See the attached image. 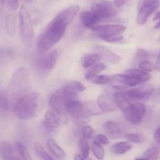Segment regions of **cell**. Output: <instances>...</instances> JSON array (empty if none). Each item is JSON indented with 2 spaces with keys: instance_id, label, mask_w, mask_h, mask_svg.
Listing matches in <instances>:
<instances>
[{
  "instance_id": "53",
  "label": "cell",
  "mask_w": 160,
  "mask_h": 160,
  "mask_svg": "<svg viewBox=\"0 0 160 160\" xmlns=\"http://www.w3.org/2000/svg\"><path fill=\"white\" fill-rule=\"evenodd\" d=\"M157 41H158V42H160V36H159V37H158V40H157Z\"/></svg>"
},
{
  "instance_id": "4",
  "label": "cell",
  "mask_w": 160,
  "mask_h": 160,
  "mask_svg": "<svg viewBox=\"0 0 160 160\" xmlns=\"http://www.w3.org/2000/svg\"><path fill=\"white\" fill-rule=\"evenodd\" d=\"M19 28L20 34L23 43L27 47H31L35 37V31L29 11L24 6H22L19 12Z\"/></svg>"
},
{
  "instance_id": "48",
  "label": "cell",
  "mask_w": 160,
  "mask_h": 160,
  "mask_svg": "<svg viewBox=\"0 0 160 160\" xmlns=\"http://www.w3.org/2000/svg\"><path fill=\"white\" fill-rule=\"evenodd\" d=\"M154 28H155V29H156V30H159L160 29V20H158V23H157L155 25Z\"/></svg>"
},
{
  "instance_id": "9",
  "label": "cell",
  "mask_w": 160,
  "mask_h": 160,
  "mask_svg": "<svg viewBox=\"0 0 160 160\" xmlns=\"http://www.w3.org/2000/svg\"><path fill=\"white\" fill-rule=\"evenodd\" d=\"M49 104L52 111L60 117L62 123L65 124L67 123V112L65 109V102L61 89H58L52 94L49 100Z\"/></svg>"
},
{
  "instance_id": "20",
  "label": "cell",
  "mask_w": 160,
  "mask_h": 160,
  "mask_svg": "<svg viewBox=\"0 0 160 160\" xmlns=\"http://www.w3.org/2000/svg\"><path fill=\"white\" fill-rule=\"evenodd\" d=\"M79 18L83 26L86 28L93 29L94 27L97 26V23H98V21L96 20L95 17H93V15L90 11H83V12H82L79 15Z\"/></svg>"
},
{
  "instance_id": "3",
  "label": "cell",
  "mask_w": 160,
  "mask_h": 160,
  "mask_svg": "<svg viewBox=\"0 0 160 160\" xmlns=\"http://www.w3.org/2000/svg\"><path fill=\"white\" fill-rule=\"evenodd\" d=\"M43 107V100L39 92H29L17 102L12 110L16 117L22 120H30L39 115Z\"/></svg>"
},
{
  "instance_id": "33",
  "label": "cell",
  "mask_w": 160,
  "mask_h": 160,
  "mask_svg": "<svg viewBox=\"0 0 160 160\" xmlns=\"http://www.w3.org/2000/svg\"><path fill=\"white\" fill-rule=\"evenodd\" d=\"M34 149L35 151L36 154L39 156V157L42 160H53V157L45 151V149L42 147V145H41V144H35Z\"/></svg>"
},
{
  "instance_id": "11",
  "label": "cell",
  "mask_w": 160,
  "mask_h": 160,
  "mask_svg": "<svg viewBox=\"0 0 160 160\" xmlns=\"http://www.w3.org/2000/svg\"><path fill=\"white\" fill-rule=\"evenodd\" d=\"M154 92V88L150 84H144L141 87L135 88L129 91H125V93L127 98L132 103L136 102L141 100H146L151 97Z\"/></svg>"
},
{
  "instance_id": "46",
  "label": "cell",
  "mask_w": 160,
  "mask_h": 160,
  "mask_svg": "<svg viewBox=\"0 0 160 160\" xmlns=\"http://www.w3.org/2000/svg\"><path fill=\"white\" fill-rule=\"evenodd\" d=\"M153 20L154 21H155V20H160V10L157 11L156 13H155V17H154Z\"/></svg>"
},
{
  "instance_id": "10",
  "label": "cell",
  "mask_w": 160,
  "mask_h": 160,
  "mask_svg": "<svg viewBox=\"0 0 160 160\" xmlns=\"http://www.w3.org/2000/svg\"><path fill=\"white\" fill-rule=\"evenodd\" d=\"M125 29L126 27L122 24H104L97 25L92 30L103 40L106 38L121 35V34L125 32Z\"/></svg>"
},
{
  "instance_id": "32",
  "label": "cell",
  "mask_w": 160,
  "mask_h": 160,
  "mask_svg": "<svg viewBox=\"0 0 160 160\" xmlns=\"http://www.w3.org/2000/svg\"><path fill=\"white\" fill-rule=\"evenodd\" d=\"M0 106L2 109L6 111H9L11 109V102L6 91L0 92Z\"/></svg>"
},
{
  "instance_id": "25",
  "label": "cell",
  "mask_w": 160,
  "mask_h": 160,
  "mask_svg": "<svg viewBox=\"0 0 160 160\" xmlns=\"http://www.w3.org/2000/svg\"><path fill=\"white\" fill-rule=\"evenodd\" d=\"M125 73L126 74L130 75V76L133 77L136 79H137L138 81H141V83H144L146 81H149V79L151 78L150 74L149 73L145 71H143L141 69H130V70H127L125 71Z\"/></svg>"
},
{
  "instance_id": "51",
  "label": "cell",
  "mask_w": 160,
  "mask_h": 160,
  "mask_svg": "<svg viewBox=\"0 0 160 160\" xmlns=\"http://www.w3.org/2000/svg\"><path fill=\"white\" fill-rule=\"evenodd\" d=\"M134 160H147L146 159H144V158L141 157V158H136Z\"/></svg>"
},
{
  "instance_id": "21",
  "label": "cell",
  "mask_w": 160,
  "mask_h": 160,
  "mask_svg": "<svg viewBox=\"0 0 160 160\" xmlns=\"http://www.w3.org/2000/svg\"><path fill=\"white\" fill-rule=\"evenodd\" d=\"M114 100L116 106H117L118 108H119L122 112H123V111L132 103L129 100V98H127L126 95H125L124 91H118V92H115Z\"/></svg>"
},
{
  "instance_id": "24",
  "label": "cell",
  "mask_w": 160,
  "mask_h": 160,
  "mask_svg": "<svg viewBox=\"0 0 160 160\" xmlns=\"http://www.w3.org/2000/svg\"><path fill=\"white\" fill-rule=\"evenodd\" d=\"M101 59L100 55L97 53H92V54H86L80 59V64L83 68H89L95 65L96 62Z\"/></svg>"
},
{
  "instance_id": "18",
  "label": "cell",
  "mask_w": 160,
  "mask_h": 160,
  "mask_svg": "<svg viewBox=\"0 0 160 160\" xmlns=\"http://www.w3.org/2000/svg\"><path fill=\"white\" fill-rule=\"evenodd\" d=\"M112 80L114 81L121 83L124 85L128 86V87H135V86L142 84L137 79L130 76V75L126 74V73H119V74L112 75Z\"/></svg>"
},
{
  "instance_id": "37",
  "label": "cell",
  "mask_w": 160,
  "mask_h": 160,
  "mask_svg": "<svg viewBox=\"0 0 160 160\" xmlns=\"http://www.w3.org/2000/svg\"><path fill=\"white\" fill-rule=\"evenodd\" d=\"M138 66H139V68L141 70L147 72V73L151 71H153L155 70V65L149 60H144L142 61V62H140L138 63Z\"/></svg>"
},
{
  "instance_id": "54",
  "label": "cell",
  "mask_w": 160,
  "mask_h": 160,
  "mask_svg": "<svg viewBox=\"0 0 160 160\" xmlns=\"http://www.w3.org/2000/svg\"><path fill=\"white\" fill-rule=\"evenodd\" d=\"M89 160H92V159H89Z\"/></svg>"
},
{
  "instance_id": "16",
  "label": "cell",
  "mask_w": 160,
  "mask_h": 160,
  "mask_svg": "<svg viewBox=\"0 0 160 160\" xmlns=\"http://www.w3.org/2000/svg\"><path fill=\"white\" fill-rule=\"evenodd\" d=\"M44 125L49 131H53L58 128L61 125L62 122L60 117L52 110L47 111L45 114V120L43 121Z\"/></svg>"
},
{
  "instance_id": "6",
  "label": "cell",
  "mask_w": 160,
  "mask_h": 160,
  "mask_svg": "<svg viewBox=\"0 0 160 160\" xmlns=\"http://www.w3.org/2000/svg\"><path fill=\"white\" fill-rule=\"evenodd\" d=\"M160 6V0H139L136 23L144 25L147 23L150 16Z\"/></svg>"
},
{
  "instance_id": "30",
  "label": "cell",
  "mask_w": 160,
  "mask_h": 160,
  "mask_svg": "<svg viewBox=\"0 0 160 160\" xmlns=\"http://www.w3.org/2000/svg\"><path fill=\"white\" fill-rule=\"evenodd\" d=\"M160 156V149L156 146H152L147 148L143 154V158L147 160H158Z\"/></svg>"
},
{
  "instance_id": "34",
  "label": "cell",
  "mask_w": 160,
  "mask_h": 160,
  "mask_svg": "<svg viewBox=\"0 0 160 160\" xmlns=\"http://www.w3.org/2000/svg\"><path fill=\"white\" fill-rule=\"evenodd\" d=\"M79 149L80 153H81L80 155L85 159L88 158L89 151H90V146L88 143V139L85 138H82L81 140L79 141Z\"/></svg>"
},
{
  "instance_id": "26",
  "label": "cell",
  "mask_w": 160,
  "mask_h": 160,
  "mask_svg": "<svg viewBox=\"0 0 160 160\" xmlns=\"http://www.w3.org/2000/svg\"><path fill=\"white\" fill-rule=\"evenodd\" d=\"M6 32L9 35H14L17 31V17L14 14H9L5 20Z\"/></svg>"
},
{
  "instance_id": "22",
  "label": "cell",
  "mask_w": 160,
  "mask_h": 160,
  "mask_svg": "<svg viewBox=\"0 0 160 160\" xmlns=\"http://www.w3.org/2000/svg\"><path fill=\"white\" fill-rule=\"evenodd\" d=\"M46 146L50 152L56 158L59 159H63L65 157V152L61 147L59 146L57 143L53 140V138H50L46 140Z\"/></svg>"
},
{
  "instance_id": "1",
  "label": "cell",
  "mask_w": 160,
  "mask_h": 160,
  "mask_svg": "<svg viewBox=\"0 0 160 160\" xmlns=\"http://www.w3.org/2000/svg\"><path fill=\"white\" fill-rule=\"evenodd\" d=\"M68 25L57 15L49 23L37 40V49L40 54L50 51L63 38Z\"/></svg>"
},
{
  "instance_id": "29",
  "label": "cell",
  "mask_w": 160,
  "mask_h": 160,
  "mask_svg": "<svg viewBox=\"0 0 160 160\" xmlns=\"http://www.w3.org/2000/svg\"><path fill=\"white\" fill-rule=\"evenodd\" d=\"M106 65L104 63H96L95 65H93V67H91L88 70V71L86 73V79H89V78L93 76H96V75H98V73H101L104 70H106Z\"/></svg>"
},
{
  "instance_id": "14",
  "label": "cell",
  "mask_w": 160,
  "mask_h": 160,
  "mask_svg": "<svg viewBox=\"0 0 160 160\" xmlns=\"http://www.w3.org/2000/svg\"><path fill=\"white\" fill-rule=\"evenodd\" d=\"M93 49L94 52H96V53L100 55L101 59H105L108 62L118 63V62H120V56L119 55L115 54V52H111L107 47L102 46V45H95V46H93Z\"/></svg>"
},
{
  "instance_id": "2",
  "label": "cell",
  "mask_w": 160,
  "mask_h": 160,
  "mask_svg": "<svg viewBox=\"0 0 160 160\" xmlns=\"http://www.w3.org/2000/svg\"><path fill=\"white\" fill-rule=\"evenodd\" d=\"M31 84V73L28 69L19 67L14 71L6 91L11 102V109L17 102L29 93Z\"/></svg>"
},
{
  "instance_id": "43",
  "label": "cell",
  "mask_w": 160,
  "mask_h": 160,
  "mask_svg": "<svg viewBox=\"0 0 160 160\" xmlns=\"http://www.w3.org/2000/svg\"><path fill=\"white\" fill-rule=\"evenodd\" d=\"M154 139L160 146V128H158L154 132Z\"/></svg>"
},
{
  "instance_id": "42",
  "label": "cell",
  "mask_w": 160,
  "mask_h": 160,
  "mask_svg": "<svg viewBox=\"0 0 160 160\" xmlns=\"http://www.w3.org/2000/svg\"><path fill=\"white\" fill-rule=\"evenodd\" d=\"M7 4L9 9L13 11H15L19 7L18 0H7Z\"/></svg>"
},
{
  "instance_id": "35",
  "label": "cell",
  "mask_w": 160,
  "mask_h": 160,
  "mask_svg": "<svg viewBox=\"0 0 160 160\" xmlns=\"http://www.w3.org/2000/svg\"><path fill=\"white\" fill-rule=\"evenodd\" d=\"M91 150H92V152L93 154V156L97 159L102 160L104 159V150L102 145L93 142L92 146H91Z\"/></svg>"
},
{
  "instance_id": "44",
  "label": "cell",
  "mask_w": 160,
  "mask_h": 160,
  "mask_svg": "<svg viewBox=\"0 0 160 160\" xmlns=\"http://www.w3.org/2000/svg\"><path fill=\"white\" fill-rule=\"evenodd\" d=\"M128 0H114V6L116 8H120L126 3Z\"/></svg>"
},
{
  "instance_id": "15",
  "label": "cell",
  "mask_w": 160,
  "mask_h": 160,
  "mask_svg": "<svg viewBox=\"0 0 160 160\" xmlns=\"http://www.w3.org/2000/svg\"><path fill=\"white\" fill-rule=\"evenodd\" d=\"M103 128L105 133L111 138H124L125 134L120 126L116 122L112 121V120H108L105 122L103 124Z\"/></svg>"
},
{
  "instance_id": "27",
  "label": "cell",
  "mask_w": 160,
  "mask_h": 160,
  "mask_svg": "<svg viewBox=\"0 0 160 160\" xmlns=\"http://www.w3.org/2000/svg\"><path fill=\"white\" fill-rule=\"evenodd\" d=\"M14 150L17 152V156H20L23 160H32L26 146L21 142H16L14 143Z\"/></svg>"
},
{
  "instance_id": "28",
  "label": "cell",
  "mask_w": 160,
  "mask_h": 160,
  "mask_svg": "<svg viewBox=\"0 0 160 160\" xmlns=\"http://www.w3.org/2000/svg\"><path fill=\"white\" fill-rule=\"evenodd\" d=\"M87 80L94 84H100V85L108 84L113 81L112 76H110V75H96V76L91 77Z\"/></svg>"
},
{
  "instance_id": "39",
  "label": "cell",
  "mask_w": 160,
  "mask_h": 160,
  "mask_svg": "<svg viewBox=\"0 0 160 160\" xmlns=\"http://www.w3.org/2000/svg\"><path fill=\"white\" fill-rule=\"evenodd\" d=\"M149 57H150L149 53L146 50L143 48H138L136 53V59L139 61V62L144 60H148Z\"/></svg>"
},
{
  "instance_id": "36",
  "label": "cell",
  "mask_w": 160,
  "mask_h": 160,
  "mask_svg": "<svg viewBox=\"0 0 160 160\" xmlns=\"http://www.w3.org/2000/svg\"><path fill=\"white\" fill-rule=\"evenodd\" d=\"M125 139L130 143L141 144L143 142V137L139 134H134V133H125L124 136Z\"/></svg>"
},
{
  "instance_id": "17",
  "label": "cell",
  "mask_w": 160,
  "mask_h": 160,
  "mask_svg": "<svg viewBox=\"0 0 160 160\" xmlns=\"http://www.w3.org/2000/svg\"><path fill=\"white\" fill-rule=\"evenodd\" d=\"M79 9L80 8L78 5H72L69 7L66 8L64 10L60 12L57 14V16L61 20H64L67 25H69L73 21V20L75 19V16L77 15Z\"/></svg>"
},
{
  "instance_id": "12",
  "label": "cell",
  "mask_w": 160,
  "mask_h": 160,
  "mask_svg": "<svg viewBox=\"0 0 160 160\" xmlns=\"http://www.w3.org/2000/svg\"><path fill=\"white\" fill-rule=\"evenodd\" d=\"M97 106L103 112H112L118 109L115 100L107 94H101L97 97Z\"/></svg>"
},
{
  "instance_id": "31",
  "label": "cell",
  "mask_w": 160,
  "mask_h": 160,
  "mask_svg": "<svg viewBox=\"0 0 160 160\" xmlns=\"http://www.w3.org/2000/svg\"><path fill=\"white\" fill-rule=\"evenodd\" d=\"M64 87L69 89V90L72 91V92H76V93H81V92H84L86 90L85 86L81 82H79L78 81H68V82L66 83Z\"/></svg>"
},
{
  "instance_id": "47",
  "label": "cell",
  "mask_w": 160,
  "mask_h": 160,
  "mask_svg": "<svg viewBox=\"0 0 160 160\" xmlns=\"http://www.w3.org/2000/svg\"><path fill=\"white\" fill-rule=\"evenodd\" d=\"M74 159L75 160H86V159H85V158H83L80 154H75V156H74Z\"/></svg>"
},
{
  "instance_id": "38",
  "label": "cell",
  "mask_w": 160,
  "mask_h": 160,
  "mask_svg": "<svg viewBox=\"0 0 160 160\" xmlns=\"http://www.w3.org/2000/svg\"><path fill=\"white\" fill-rule=\"evenodd\" d=\"M93 141L95 143L99 144L100 145H108L109 144V139L108 138L106 135L103 134H99L97 135L93 136Z\"/></svg>"
},
{
  "instance_id": "41",
  "label": "cell",
  "mask_w": 160,
  "mask_h": 160,
  "mask_svg": "<svg viewBox=\"0 0 160 160\" xmlns=\"http://www.w3.org/2000/svg\"><path fill=\"white\" fill-rule=\"evenodd\" d=\"M123 40L124 38L122 35L112 36V37L106 38L103 39V41H104V42H110V43H122Z\"/></svg>"
},
{
  "instance_id": "50",
  "label": "cell",
  "mask_w": 160,
  "mask_h": 160,
  "mask_svg": "<svg viewBox=\"0 0 160 160\" xmlns=\"http://www.w3.org/2000/svg\"><path fill=\"white\" fill-rule=\"evenodd\" d=\"M14 160H23V159H21V157H20V156H17V155H16L15 159H14Z\"/></svg>"
},
{
  "instance_id": "19",
  "label": "cell",
  "mask_w": 160,
  "mask_h": 160,
  "mask_svg": "<svg viewBox=\"0 0 160 160\" xmlns=\"http://www.w3.org/2000/svg\"><path fill=\"white\" fill-rule=\"evenodd\" d=\"M0 156L3 160H14L16 155L12 145L8 141L0 142Z\"/></svg>"
},
{
  "instance_id": "49",
  "label": "cell",
  "mask_w": 160,
  "mask_h": 160,
  "mask_svg": "<svg viewBox=\"0 0 160 160\" xmlns=\"http://www.w3.org/2000/svg\"><path fill=\"white\" fill-rule=\"evenodd\" d=\"M4 3H5V0H0V10L3 9V6H4Z\"/></svg>"
},
{
  "instance_id": "7",
  "label": "cell",
  "mask_w": 160,
  "mask_h": 160,
  "mask_svg": "<svg viewBox=\"0 0 160 160\" xmlns=\"http://www.w3.org/2000/svg\"><path fill=\"white\" fill-rule=\"evenodd\" d=\"M91 12L98 22L115 17L117 13L115 6L110 2H100L91 5Z\"/></svg>"
},
{
  "instance_id": "8",
  "label": "cell",
  "mask_w": 160,
  "mask_h": 160,
  "mask_svg": "<svg viewBox=\"0 0 160 160\" xmlns=\"http://www.w3.org/2000/svg\"><path fill=\"white\" fill-rule=\"evenodd\" d=\"M122 112L125 118L130 124L137 126L144 119L146 113V107L142 103H131Z\"/></svg>"
},
{
  "instance_id": "5",
  "label": "cell",
  "mask_w": 160,
  "mask_h": 160,
  "mask_svg": "<svg viewBox=\"0 0 160 160\" xmlns=\"http://www.w3.org/2000/svg\"><path fill=\"white\" fill-rule=\"evenodd\" d=\"M66 112L72 117V120L77 126L86 124L89 122L91 113L86 105L83 104L79 100L65 102Z\"/></svg>"
},
{
  "instance_id": "23",
  "label": "cell",
  "mask_w": 160,
  "mask_h": 160,
  "mask_svg": "<svg viewBox=\"0 0 160 160\" xmlns=\"http://www.w3.org/2000/svg\"><path fill=\"white\" fill-rule=\"evenodd\" d=\"M131 148L132 145L129 142H119L111 145V147L110 148V151L115 155L122 156L131 150Z\"/></svg>"
},
{
  "instance_id": "52",
  "label": "cell",
  "mask_w": 160,
  "mask_h": 160,
  "mask_svg": "<svg viewBox=\"0 0 160 160\" xmlns=\"http://www.w3.org/2000/svg\"><path fill=\"white\" fill-rule=\"evenodd\" d=\"M23 1H24L25 2H28V3H29V2H31V0H23Z\"/></svg>"
},
{
  "instance_id": "40",
  "label": "cell",
  "mask_w": 160,
  "mask_h": 160,
  "mask_svg": "<svg viewBox=\"0 0 160 160\" xmlns=\"http://www.w3.org/2000/svg\"><path fill=\"white\" fill-rule=\"evenodd\" d=\"M81 132H82V135L83 137L82 138H85L86 139H89L90 138L93 137L94 134V130L93 129V128H91L90 126H88V125H85L81 129Z\"/></svg>"
},
{
  "instance_id": "45",
  "label": "cell",
  "mask_w": 160,
  "mask_h": 160,
  "mask_svg": "<svg viewBox=\"0 0 160 160\" xmlns=\"http://www.w3.org/2000/svg\"><path fill=\"white\" fill-rule=\"evenodd\" d=\"M154 65H155V70L156 71L160 72V52L158 53V56L156 58V60H155V63Z\"/></svg>"
},
{
  "instance_id": "13",
  "label": "cell",
  "mask_w": 160,
  "mask_h": 160,
  "mask_svg": "<svg viewBox=\"0 0 160 160\" xmlns=\"http://www.w3.org/2000/svg\"><path fill=\"white\" fill-rule=\"evenodd\" d=\"M59 51L56 49H50L48 53L42 56L40 59V66L45 70H50L54 68L58 59H59Z\"/></svg>"
}]
</instances>
